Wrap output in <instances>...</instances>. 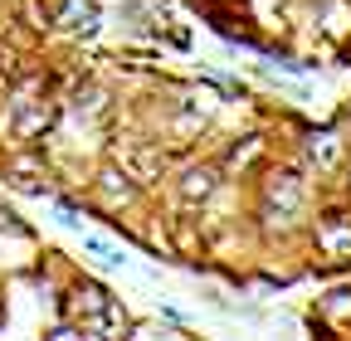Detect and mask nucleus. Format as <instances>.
Listing matches in <instances>:
<instances>
[{
  "label": "nucleus",
  "instance_id": "1",
  "mask_svg": "<svg viewBox=\"0 0 351 341\" xmlns=\"http://www.w3.org/2000/svg\"><path fill=\"white\" fill-rule=\"evenodd\" d=\"M59 25H69V29H83V34H88V29L98 25V10L88 5V0H69V10H64V20H59Z\"/></svg>",
  "mask_w": 351,
  "mask_h": 341
},
{
  "label": "nucleus",
  "instance_id": "2",
  "mask_svg": "<svg viewBox=\"0 0 351 341\" xmlns=\"http://www.w3.org/2000/svg\"><path fill=\"white\" fill-rule=\"evenodd\" d=\"M210 186H215L210 170H191V176H186V195H191V200H195V195H210Z\"/></svg>",
  "mask_w": 351,
  "mask_h": 341
},
{
  "label": "nucleus",
  "instance_id": "3",
  "mask_svg": "<svg viewBox=\"0 0 351 341\" xmlns=\"http://www.w3.org/2000/svg\"><path fill=\"white\" fill-rule=\"evenodd\" d=\"M0 312H5V307H0Z\"/></svg>",
  "mask_w": 351,
  "mask_h": 341
}]
</instances>
